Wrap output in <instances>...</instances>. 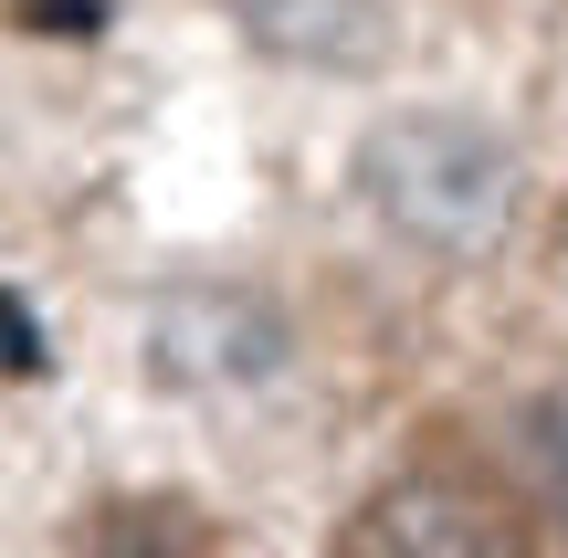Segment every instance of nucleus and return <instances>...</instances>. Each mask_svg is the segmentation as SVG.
<instances>
[{
  "label": "nucleus",
  "instance_id": "f257e3e1",
  "mask_svg": "<svg viewBox=\"0 0 568 558\" xmlns=\"http://www.w3.org/2000/svg\"><path fill=\"white\" fill-rule=\"evenodd\" d=\"M358 190L410 253H485L516 211V159L495 126L422 105V116H389L358 159Z\"/></svg>",
  "mask_w": 568,
  "mask_h": 558
},
{
  "label": "nucleus",
  "instance_id": "f03ea898",
  "mask_svg": "<svg viewBox=\"0 0 568 558\" xmlns=\"http://www.w3.org/2000/svg\"><path fill=\"white\" fill-rule=\"evenodd\" d=\"M326 558H537L527 506L474 464H400L358 517L326 538Z\"/></svg>",
  "mask_w": 568,
  "mask_h": 558
},
{
  "label": "nucleus",
  "instance_id": "7ed1b4c3",
  "mask_svg": "<svg viewBox=\"0 0 568 558\" xmlns=\"http://www.w3.org/2000/svg\"><path fill=\"white\" fill-rule=\"evenodd\" d=\"M243 11V32L264 42L284 63H358L368 42H379L389 0H232Z\"/></svg>",
  "mask_w": 568,
  "mask_h": 558
},
{
  "label": "nucleus",
  "instance_id": "20e7f679",
  "mask_svg": "<svg viewBox=\"0 0 568 558\" xmlns=\"http://www.w3.org/2000/svg\"><path fill=\"white\" fill-rule=\"evenodd\" d=\"M63 558H222V548H211V527L180 496H105L63 538Z\"/></svg>",
  "mask_w": 568,
  "mask_h": 558
},
{
  "label": "nucleus",
  "instance_id": "39448f33",
  "mask_svg": "<svg viewBox=\"0 0 568 558\" xmlns=\"http://www.w3.org/2000/svg\"><path fill=\"white\" fill-rule=\"evenodd\" d=\"M211 316H232V327H243V358H232V369H274V306H243V295H211ZM159 358L180 379H211V327H201V306H169V327H159Z\"/></svg>",
  "mask_w": 568,
  "mask_h": 558
},
{
  "label": "nucleus",
  "instance_id": "423d86ee",
  "mask_svg": "<svg viewBox=\"0 0 568 558\" xmlns=\"http://www.w3.org/2000/svg\"><path fill=\"white\" fill-rule=\"evenodd\" d=\"M537 485H548L558 517H568V400H548V412H537Z\"/></svg>",
  "mask_w": 568,
  "mask_h": 558
}]
</instances>
